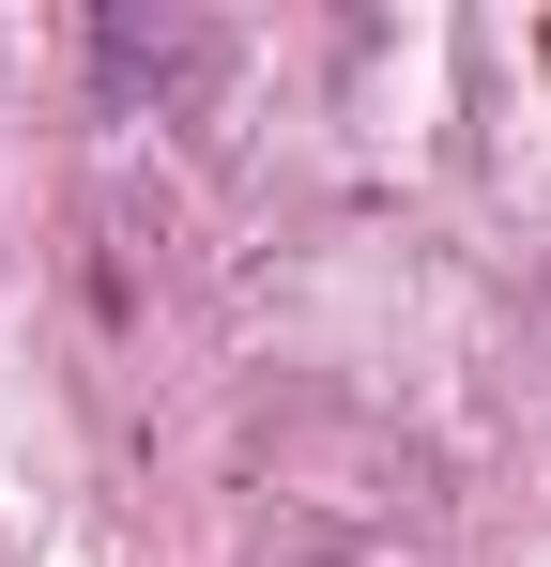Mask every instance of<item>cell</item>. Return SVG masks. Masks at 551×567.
I'll list each match as a JSON object with an SVG mask.
<instances>
[]
</instances>
